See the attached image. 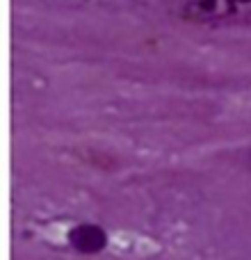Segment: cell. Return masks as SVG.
Wrapping results in <instances>:
<instances>
[{"label":"cell","instance_id":"obj_2","mask_svg":"<svg viewBox=\"0 0 251 260\" xmlns=\"http://www.w3.org/2000/svg\"><path fill=\"white\" fill-rule=\"evenodd\" d=\"M69 242L73 249H78L80 253H99L108 244V235L101 226L94 224H80L69 233Z\"/></svg>","mask_w":251,"mask_h":260},{"label":"cell","instance_id":"obj_1","mask_svg":"<svg viewBox=\"0 0 251 260\" xmlns=\"http://www.w3.org/2000/svg\"><path fill=\"white\" fill-rule=\"evenodd\" d=\"M180 16L192 23H251V0H190Z\"/></svg>","mask_w":251,"mask_h":260}]
</instances>
